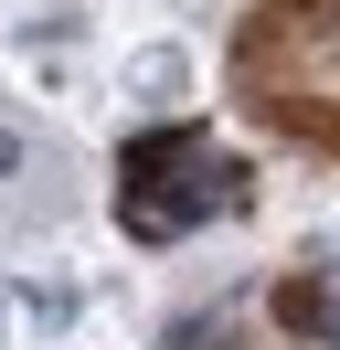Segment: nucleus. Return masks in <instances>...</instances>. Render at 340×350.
<instances>
[{
  "instance_id": "1",
  "label": "nucleus",
  "mask_w": 340,
  "mask_h": 350,
  "mask_svg": "<svg viewBox=\"0 0 340 350\" xmlns=\"http://www.w3.org/2000/svg\"><path fill=\"white\" fill-rule=\"evenodd\" d=\"M234 202H245V170H234L202 128H149V138H127V159H117V213H127V234H149V244L191 234V223H223Z\"/></svg>"
},
{
  "instance_id": "2",
  "label": "nucleus",
  "mask_w": 340,
  "mask_h": 350,
  "mask_svg": "<svg viewBox=\"0 0 340 350\" xmlns=\"http://www.w3.org/2000/svg\"><path fill=\"white\" fill-rule=\"evenodd\" d=\"M287 319H298V329H319V340H330V350H340V255H330V265H319V276H308V286H287Z\"/></svg>"
},
{
  "instance_id": "3",
  "label": "nucleus",
  "mask_w": 340,
  "mask_h": 350,
  "mask_svg": "<svg viewBox=\"0 0 340 350\" xmlns=\"http://www.w3.org/2000/svg\"><path fill=\"white\" fill-rule=\"evenodd\" d=\"M11 170H21V138H11V128H0V180H11Z\"/></svg>"
}]
</instances>
